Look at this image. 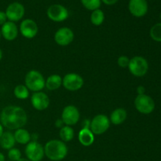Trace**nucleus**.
I'll return each instance as SVG.
<instances>
[{"label": "nucleus", "instance_id": "19", "mask_svg": "<svg viewBox=\"0 0 161 161\" xmlns=\"http://www.w3.org/2000/svg\"><path fill=\"white\" fill-rule=\"evenodd\" d=\"M15 138L14 135L10 131H4L3 135L0 138V147L3 149L9 150L15 146Z\"/></svg>", "mask_w": 161, "mask_h": 161}, {"label": "nucleus", "instance_id": "8", "mask_svg": "<svg viewBox=\"0 0 161 161\" xmlns=\"http://www.w3.org/2000/svg\"><path fill=\"white\" fill-rule=\"evenodd\" d=\"M84 84L83 77L75 72L68 73L62 78V85L66 90L76 91L81 89Z\"/></svg>", "mask_w": 161, "mask_h": 161}, {"label": "nucleus", "instance_id": "33", "mask_svg": "<svg viewBox=\"0 0 161 161\" xmlns=\"http://www.w3.org/2000/svg\"><path fill=\"white\" fill-rule=\"evenodd\" d=\"M55 125H56V127H59V128H61L62 127H64V123H63L62 119H58L56 121H55Z\"/></svg>", "mask_w": 161, "mask_h": 161}, {"label": "nucleus", "instance_id": "28", "mask_svg": "<svg viewBox=\"0 0 161 161\" xmlns=\"http://www.w3.org/2000/svg\"><path fill=\"white\" fill-rule=\"evenodd\" d=\"M129 62H130V58L124 55L119 57L117 60V64L120 68H127L129 65Z\"/></svg>", "mask_w": 161, "mask_h": 161}, {"label": "nucleus", "instance_id": "2", "mask_svg": "<svg viewBox=\"0 0 161 161\" xmlns=\"http://www.w3.org/2000/svg\"><path fill=\"white\" fill-rule=\"evenodd\" d=\"M44 153L47 158L52 161L64 160L68 154V147L61 140L53 139L47 142L44 146Z\"/></svg>", "mask_w": 161, "mask_h": 161}, {"label": "nucleus", "instance_id": "27", "mask_svg": "<svg viewBox=\"0 0 161 161\" xmlns=\"http://www.w3.org/2000/svg\"><path fill=\"white\" fill-rule=\"evenodd\" d=\"M8 157L11 161H17L21 158V152L17 148H12L8 151Z\"/></svg>", "mask_w": 161, "mask_h": 161}, {"label": "nucleus", "instance_id": "16", "mask_svg": "<svg viewBox=\"0 0 161 161\" xmlns=\"http://www.w3.org/2000/svg\"><path fill=\"white\" fill-rule=\"evenodd\" d=\"M0 31H1L2 37L7 41H13L17 39L19 30L14 22L7 20L4 25H2Z\"/></svg>", "mask_w": 161, "mask_h": 161}, {"label": "nucleus", "instance_id": "35", "mask_svg": "<svg viewBox=\"0 0 161 161\" xmlns=\"http://www.w3.org/2000/svg\"><path fill=\"white\" fill-rule=\"evenodd\" d=\"M5 160H6V159H5L4 154L0 152V161H5Z\"/></svg>", "mask_w": 161, "mask_h": 161}, {"label": "nucleus", "instance_id": "4", "mask_svg": "<svg viewBox=\"0 0 161 161\" xmlns=\"http://www.w3.org/2000/svg\"><path fill=\"white\" fill-rule=\"evenodd\" d=\"M128 69L130 73L136 77H142L146 75L149 70L147 60L142 56H135L130 59Z\"/></svg>", "mask_w": 161, "mask_h": 161}, {"label": "nucleus", "instance_id": "14", "mask_svg": "<svg viewBox=\"0 0 161 161\" xmlns=\"http://www.w3.org/2000/svg\"><path fill=\"white\" fill-rule=\"evenodd\" d=\"M19 31L26 39H33L37 35L39 28L35 20L31 19H25L20 23Z\"/></svg>", "mask_w": 161, "mask_h": 161}, {"label": "nucleus", "instance_id": "6", "mask_svg": "<svg viewBox=\"0 0 161 161\" xmlns=\"http://www.w3.org/2000/svg\"><path fill=\"white\" fill-rule=\"evenodd\" d=\"M109 118L104 114H98L91 121V130L94 135H100L105 133L110 127Z\"/></svg>", "mask_w": 161, "mask_h": 161}, {"label": "nucleus", "instance_id": "17", "mask_svg": "<svg viewBox=\"0 0 161 161\" xmlns=\"http://www.w3.org/2000/svg\"><path fill=\"white\" fill-rule=\"evenodd\" d=\"M78 139L80 144L83 146H91L94 142V135L92 133L91 129L82 128L78 135Z\"/></svg>", "mask_w": 161, "mask_h": 161}, {"label": "nucleus", "instance_id": "23", "mask_svg": "<svg viewBox=\"0 0 161 161\" xmlns=\"http://www.w3.org/2000/svg\"><path fill=\"white\" fill-rule=\"evenodd\" d=\"M105 20V14L100 9L92 11L91 14V22L95 26H100Z\"/></svg>", "mask_w": 161, "mask_h": 161}, {"label": "nucleus", "instance_id": "1", "mask_svg": "<svg viewBox=\"0 0 161 161\" xmlns=\"http://www.w3.org/2000/svg\"><path fill=\"white\" fill-rule=\"evenodd\" d=\"M28 122L26 112L21 107L8 105L5 107L0 114V123L9 130L23 128Z\"/></svg>", "mask_w": 161, "mask_h": 161}, {"label": "nucleus", "instance_id": "18", "mask_svg": "<svg viewBox=\"0 0 161 161\" xmlns=\"http://www.w3.org/2000/svg\"><path fill=\"white\" fill-rule=\"evenodd\" d=\"M127 117V113L124 108H118L112 112L109 120L114 125H119L126 120Z\"/></svg>", "mask_w": 161, "mask_h": 161}, {"label": "nucleus", "instance_id": "20", "mask_svg": "<svg viewBox=\"0 0 161 161\" xmlns=\"http://www.w3.org/2000/svg\"><path fill=\"white\" fill-rule=\"evenodd\" d=\"M62 85V78L58 74H53L46 80L45 86L49 91H55Z\"/></svg>", "mask_w": 161, "mask_h": 161}, {"label": "nucleus", "instance_id": "13", "mask_svg": "<svg viewBox=\"0 0 161 161\" xmlns=\"http://www.w3.org/2000/svg\"><path fill=\"white\" fill-rule=\"evenodd\" d=\"M128 9L134 17H142L147 14L149 5L146 0H130Z\"/></svg>", "mask_w": 161, "mask_h": 161}, {"label": "nucleus", "instance_id": "37", "mask_svg": "<svg viewBox=\"0 0 161 161\" xmlns=\"http://www.w3.org/2000/svg\"><path fill=\"white\" fill-rule=\"evenodd\" d=\"M2 58H3V50L0 48V61L2 60Z\"/></svg>", "mask_w": 161, "mask_h": 161}, {"label": "nucleus", "instance_id": "5", "mask_svg": "<svg viewBox=\"0 0 161 161\" xmlns=\"http://www.w3.org/2000/svg\"><path fill=\"white\" fill-rule=\"evenodd\" d=\"M135 107L142 114L148 115L155 109V102L150 96L146 94H141L135 97Z\"/></svg>", "mask_w": 161, "mask_h": 161}, {"label": "nucleus", "instance_id": "21", "mask_svg": "<svg viewBox=\"0 0 161 161\" xmlns=\"http://www.w3.org/2000/svg\"><path fill=\"white\" fill-rule=\"evenodd\" d=\"M16 142L20 145H27L31 142V136L28 130L25 128H20L15 130L14 134Z\"/></svg>", "mask_w": 161, "mask_h": 161}, {"label": "nucleus", "instance_id": "32", "mask_svg": "<svg viewBox=\"0 0 161 161\" xmlns=\"http://www.w3.org/2000/svg\"><path fill=\"white\" fill-rule=\"evenodd\" d=\"M137 92H138V95H141V94H145L146 92V89L143 86H139L137 88Z\"/></svg>", "mask_w": 161, "mask_h": 161}, {"label": "nucleus", "instance_id": "30", "mask_svg": "<svg viewBox=\"0 0 161 161\" xmlns=\"http://www.w3.org/2000/svg\"><path fill=\"white\" fill-rule=\"evenodd\" d=\"M101 1L107 6H113V5L116 4L119 0H101Z\"/></svg>", "mask_w": 161, "mask_h": 161}, {"label": "nucleus", "instance_id": "24", "mask_svg": "<svg viewBox=\"0 0 161 161\" xmlns=\"http://www.w3.org/2000/svg\"><path fill=\"white\" fill-rule=\"evenodd\" d=\"M14 94L17 98L20 99V100H25L29 97V90L27 88L25 85H17L14 88Z\"/></svg>", "mask_w": 161, "mask_h": 161}, {"label": "nucleus", "instance_id": "25", "mask_svg": "<svg viewBox=\"0 0 161 161\" xmlns=\"http://www.w3.org/2000/svg\"><path fill=\"white\" fill-rule=\"evenodd\" d=\"M150 37L156 42H161V22L157 23L151 28Z\"/></svg>", "mask_w": 161, "mask_h": 161}, {"label": "nucleus", "instance_id": "29", "mask_svg": "<svg viewBox=\"0 0 161 161\" xmlns=\"http://www.w3.org/2000/svg\"><path fill=\"white\" fill-rule=\"evenodd\" d=\"M7 21V17L4 11H0V26L4 25Z\"/></svg>", "mask_w": 161, "mask_h": 161}, {"label": "nucleus", "instance_id": "7", "mask_svg": "<svg viewBox=\"0 0 161 161\" xmlns=\"http://www.w3.org/2000/svg\"><path fill=\"white\" fill-rule=\"evenodd\" d=\"M25 155L30 161H41L45 156L44 147L37 141H31L26 145Z\"/></svg>", "mask_w": 161, "mask_h": 161}, {"label": "nucleus", "instance_id": "36", "mask_svg": "<svg viewBox=\"0 0 161 161\" xmlns=\"http://www.w3.org/2000/svg\"><path fill=\"white\" fill-rule=\"evenodd\" d=\"M17 161H30L29 160H28V159H27V158H20V160H18Z\"/></svg>", "mask_w": 161, "mask_h": 161}, {"label": "nucleus", "instance_id": "15", "mask_svg": "<svg viewBox=\"0 0 161 161\" xmlns=\"http://www.w3.org/2000/svg\"><path fill=\"white\" fill-rule=\"evenodd\" d=\"M31 102L35 109L42 111L47 109L50 105V98L47 94L39 91L33 93L31 97Z\"/></svg>", "mask_w": 161, "mask_h": 161}, {"label": "nucleus", "instance_id": "31", "mask_svg": "<svg viewBox=\"0 0 161 161\" xmlns=\"http://www.w3.org/2000/svg\"><path fill=\"white\" fill-rule=\"evenodd\" d=\"M91 120H90V119H85L83 124H82V128L90 129V127H91Z\"/></svg>", "mask_w": 161, "mask_h": 161}, {"label": "nucleus", "instance_id": "26", "mask_svg": "<svg viewBox=\"0 0 161 161\" xmlns=\"http://www.w3.org/2000/svg\"><path fill=\"white\" fill-rule=\"evenodd\" d=\"M81 3L86 9L91 11L100 9V6L102 5L101 0H81Z\"/></svg>", "mask_w": 161, "mask_h": 161}, {"label": "nucleus", "instance_id": "39", "mask_svg": "<svg viewBox=\"0 0 161 161\" xmlns=\"http://www.w3.org/2000/svg\"><path fill=\"white\" fill-rule=\"evenodd\" d=\"M160 20H161V13H160Z\"/></svg>", "mask_w": 161, "mask_h": 161}, {"label": "nucleus", "instance_id": "38", "mask_svg": "<svg viewBox=\"0 0 161 161\" xmlns=\"http://www.w3.org/2000/svg\"><path fill=\"white\" fill-rule=\"evenodd\" d=\"M2 38V35H1V31H0V39H1Z\"/></svg>", "mask_w": 161, "mask_h": 161}, {"label": "nucleus", "instance_id": "12", "mask_svg": "<svg viewBox=\"0 0 161 161\" xmlns=\"http://www.w3.org/2000/svg\"><path fill=\"white\" fill-rule=\"evenodd\" d=\"M74 32L68 27H62L59 28L54 34V40L58 45L66 47L74 40Z\"/></svg>", "mask_w": 161, "mask_h": 161}, {"label": "nucleus", "instance_id": "3", "mask_svg": "<svg viewBox=\"0 0 161 161\" xmlns=\"http://www.w3.org/2000/svg\"><path fill=\"white\" fill-rule=\"evenodd\" d=\"M25 85L29 91L39 92L45 87L46 80L39 71L31 70L25 75Z\"/></svg>", "mask_w": 161, "mask_h": 161}, {"label": "nucleus", "instance_id": "22", "mask_svg": "<svg viewBox=\"0 0 161 161\" xmlns=\"http://www.w3.org/2000/svg\"><path fill=\"white\" fill-rule=\"evenodd\" d=\"M74 130L72 127L70 126L64 125V127L60 129L59 136L61 138V140L64 142H69L72 141L74 138Z\"/></svg>", "mask_w": 161, "mask_h": 161}, {"label": "nucleus", "instance_id": "9", "mask_svg": "<svg viewBox=\"0 0 161 161\" xmlns=\"http://www.w3.org/2000/svg\"><path fill=\"white\" fill-rule=\"evenodd\" d=\"M47 15L53 21L62 22L69 17V11L62 5L53 4L47 9Z\"/></svg>", "mask_w": 161, "mask_h": 161}, {"label": "nucleus", "instance_id": "10", "mask_svg": "<svg viewBox=\"0 0 161 161\" xmlns=\"http://www.w3.org/2000/svg\"><path fill=\"white\" fill-rule=\"evenodd\" d=\"M80 114L79 109L75 105H67L63 109L61 113V119L64 125L72 126L75 125L80 120Z\"/></svg>", "mask_w": 161, "mask_h": 161}, {"label": "nucleus", "instance_id": "11", "mask_svg": "<svg viewBox=\"0 0 161 161\" xmlns=\"http://www.w3.org/2000/svg\"><path fill=\"white\" fill-rule=\"evenodd\" d=\"M9 21L17 22L21 20L25 14V6L18 2L10 3L5 11Z\"/></svg>", "mask_w": 161, "mask_h": 161}, {"label": "nucleus", "instance_id": "34", "mask_svg": "<svg viewBox=\"0 0 161 161\" xmlns=\"http://www.w3.org/2000/svg\"><path fill=\"white\" fill-rule=\"evenodd\" d=\"M3 133H4V127H3V126L2 125L1 123H0V138H1L2 135H3Z\"/></svg>", "mask_w": 161, "mask_h": 161}]
</instances>
